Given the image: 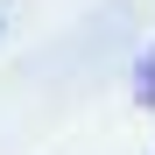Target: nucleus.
Returning a JSON list of instances; mask_svg holds the SVG:
<instances>
[{
	"instance_id": "nucleus-1",
	"label": "nucleus",
	"mask_w": 155,
	"mask_h": 155,
	"mask_svg": "<svg viewBox=\"0 0 155 155\" xmlns=\"http://www.w3.org/2000/svg\"><path fill=\"white\" fill-rule=\"evenodd\" d=\"M141 99H148V106H155V49H148V57H141Z\"/></svg>"
}]
</instances>
